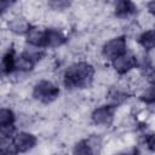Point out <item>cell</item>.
Segmentation results:
<instances>
[{
  "label": "cell",
  "instance_id": "ac0fdd59",
  "mask_svg": "<svg viewBox=\"0 0 155 155\" xmlns=\"http://www.w3.org/2000/svg\"><path fill=\"white\" fill-rule=\"evenodd\" d=\"M70 5H71V2L70 1H65V0H52V1L48 2V6L52 10H57V11L67 10Z\"/></svg>",
  "mask_w": 155,
  "mask_h": 155
},
{
  "label": "cell",
  "instance_id": "6da1fadb",
  "mask_svg": "<svg viewBox=\"0 0 155 155\" xmlns=\"http://www.w3.org/2000/svg\"><path fill=\"white\" fill-rule=\"evenodd\" d=\"M96 75L94 67L85 61L70 64L63 74V84L68 90H85L92 86Z\"/></svg>",
  "mask_w": 155,
  "mask_h": 155
},
{
  "label": "cell",
  "instance_id": "7c38bea8",
  "mask_svg": "<svg viewBox=\"0 0 155 155\" xmlns=\"http://www.w3.org/2000/svg\"><path fill=\"white\" fill-rule=\"evenodd\" d=\"M16 57L17 52L13 46H10L2 54L1 58V74L2 76H8L16 73Z\"/></svg>",
  "mask_w": 155,
  "mask_h": 155
},
{
  "label": "cell",
  "instance_id": "4fadbf2b",
  "mask_svg": "<svg viewBox=\"0 0 155 155\" xmlns=\"http://www.w3.org/2000/svg\"><path fill=\"white\" fill-rule=\"evenodd\" d=\"M8 30L12 31L16 35H27L29 33V30L31 29V24L23 17H15L11 21H8Z\"/></svg>",
  "mask_w": 155,
  "mask_h": 155
},
{
  "label": "cell",
  "instance_id": "3957f363",
  "mask_svg": "<svg viewBox=\"0 0 155 155\" xmlns=\"http://www.w3.org/2000/svg\"><path fill=\"white\" fill-rule=\"evenodd\" d=\"M59 94H61L59 87L54 82H52L51 80H47V79L39 80L33 86V91H31L33 98L45 105H48V104H52L53 102H56L58 99Z\"/></svg>",
  "mask_w": 155,
  "mask_h": 155
},
{
  "label": "cell",
  "instance_id": "30bf717a",
  "mask_svg": "<svg viewBox=\"0 0 155 155\" xmlns=\"http://www.w3.org/2000/svg\"><path fill=\"white\" fill-rule=\"evenodd\" d=\"M138 13V6L130 0H121L114 5V16L119 19H128Z\"/></svg>",
  "mask_w": 155,
  "mask_h": 155
},
{
  "label": "cell",
  "instance_id": "277c9868",
  "mask_svg": "<svg viewBox=\"0 0 155 155\" xmlns=\"http://www.w3.org/2000/svg\"><path fill=\"white\" fill-rule=\"evenodd\" d=\"M103 148L101 134H90L78 140L73 147V155H99Z\"/></svg>",
  "mask_w": 155,
  "mask_h": 155
},
{
  "label": "cell",
  "instance_id": "52a82bcc",
  "mask_svg": "<svg viewBox=\"0 0 155 155\" xmlns=\"http://www.w3.org/2000/svg\"><path fill=\"white\" fill-rule=\"evenodd\" d=\"M111 67L116 71V74L126 75L130 71H132L133 69L139 67V61H138L136 54H133V53L127 51L125 54H122L119 58H116L115 61H113L111 62Z\"/></svg>",
  "mask_w": 155,
  "mask_h": 155
},
{
  "label": "cell",
  "instance_id": "8fae6325",
  "mask_svg": "<svg viewBox=\"0 0 155 155\" xmlns=\"http://www.w3.org/2000/svg\"><path fill=\"white\" fill-rule=\"evenodd\" d=\"M46 29H47V27L33 25L31 29L29 30V33L25 35V42L28 44V46L44 48L45 36H46Z\"/></svg>",
  "mask_w": 155,
  "mask_h": 155
},
{
  "label": "cell",
  "instance_id": "ffe728a7",
  "mask_svg": "<svg viewBox=\"0 0 155 155\" xmlns=\"http://www.w3.org/2000/svg\"><path fill=\"white\" fill-rule=\"evenodd\" d=\"M145 147L151 153H155V132L153 133H149L147 137H145Z\"/></svg>",
  "mask_w": 155,
  "mask_h": 155
},
{
  "label": "cell",
  "instance_id": "5b68a950",
  "mask_svg": "<svg viewBox=\"0 0 155 155\" xmlns=\"http://www.w3.org/2000/svg\"><path fill=\"white\" fill-rule=\"evenodd\" d=\"M127 52V39L125 35L111 38L102 46V56L110 63Z\"/></svg>",
  "mask_w": 155,
  "mask_h": 155
},
{
  "label": "cell",
  "instance_id": "603a6c76",
  "mask_svg": "<svg viewBox=\"0 0 155 155\" xmlns=\"http://www.w3.org/2000/svg\"><path fill=\"white\" fill-rule=\"evenodd\" d=\"M147 10H148V12H149L151 16L155 17V0H154V1H149V2L147 4Z\"/></svg>",
  "mask_w": 155,
  "mask_h": 155
},
{
  "label": "cell",
  "instance_id": "9c48e42d",
  "mask_svg": "<svg viewBox=\"0 0 155 155\" xmlns=\"http://www.w3.org/2000/svg\"><path fill=\"white\" fill-rule=\"evenodd\" d=\"M68 41V36L64 34L62 29L53 28V27H47L46 29V36H45V44L44 48H57L63 46Z\"/></svg>",
  "mask_w": 155,
  "mask_h": 155
},
{
  "label": "cell",
  "instance_id": "7402d4cb",
  "mask_svg": "<svg viewBox=\"0 0 155 155\" xmlns=\"http://www.w3.org/2000/svg\"><path fill=\"white\" fill-rule=\"evenodd\" d=\"M13 4H15V1H11V2H10V1H6V0L1 1V5H0V6H1V7H0V8H1V12H2V13H5V12H6V10H8Z\"/></svg>",
  "mask_w": 155,
  "mask_h": 155
},
{
  "label": "cell",
  "instance_id": "8992f818",
  "mask_svg": "<svg viewBox=\"0 0 155 155\" xmlns=\"http://www.w3.org/2000/svg\"><path fill=\"white\" fill-rule=\"evenodd\" d=\"M116 110H117V107L114 104H110V103L102 104V105H99L92 110L91 121L96 126L109 127L114 122Z\"/></svg>",
  "mask_w": 155,
  "mask_h": 155
},
{
  "label": "cell",
  "instance_id": "9a60e30c",
  "mask_svg": "<svg viewBox=\"0 0 155 155\" xmlns=\"http://www.w3.org/2000/svg\"><path fill=\"white\" fill-rule=\"evenodd\" d=\"M108 102L107 103H110V104H114L116 107H119L120 104H122L125 101H127L130 98V94L128 92L121 90V88H117V87H111L108 92Z\"/></svg>",
  "mask_w": 155,
  "mask_h": 155
},
{
  "label": "cell",
  "instance_id": "d6986e66",
  "mask_svg": "<svg viewBox=\"0 0 155 155\" xmlns=\"http://www.w3.org/2000/svg\"><path fill=\"white\" fill-rule=\"evenodd\" d=\"M0 155H19L12 145V142H0Z\"/></svg>",
  "mask_w": 155,
  "mask_h": 155
},
{
  "label": "cell",
  "instance_id": "44dd1931",
  "mask_svg": "<svg viewBox=\"0 0 155 155\" xmlns=\"http://www.w3.org/2000/svg\"><path fill=\"white\" fill-rule=\"evenodd\" d=\"M111 155H140V150L138 147H130L127 149L120 150L117 153H114Z\"/></svg>",
  "mask_w": 155,
  "mask_h": 155
},
{
  "label": "cell",
  "instance_id": "7a4b0ae2",
  "mask_svg": "<svg viewBox=\"0 0 155 155\" xmlns=\"http://www.w3.org/2000/svg\"><path fill=\"white\" fill-rule=\"evenodd\" d=\"M46 56V50L28 46L22 52L17 53L16 57V71L29 73L31 71L38 63H40Z\"/></svg>",
  "mask_w": 155,
  "mask_h": 155
},
{
  "label": "cell",
  "instance_id": "5bb4252c",
  "mask_svg": "<svg viewBox=\"0 0 155 155\" xmlns=\"http://www.w3.org/2000/svg\"><path fill=\"white\" fill-rule=\"evenodd\" d=\"M137 42L147 52L155 50V28H150L142 31L137 38Z\"/></svg>",
  "mask_w": 155,
  "mask_h": 155
},
{
  "label": "cell",
  "instance_id": "ba28073f",
  "mask_svg": "<svg viewBox=\"0 0 155 155\" xmlns=\"http://www.w3.org/2000/svg\"><path fill=\"white\" fill-rule=\"evenodd\" d=\"M38 144V138L35 134L25 131L17 132L12 139V145L18 154H25L33 150Z\"/></svg>",
  "mask_w": 155,
  "mask_h": 155
},
{
  "label": "cell",
  "instance_id": "2e32d148",
  "mask_svg": "<svg viewBox=\"0 0 155 155\" xmlns=\"http://www.w3.org/2000/svg\"><path fill=\"white\" fill-rule=\"evenodd\" d=\"M16 125V114L10 108H1L0 109V127L15 126Z\"/></svg>",
  "mask_w": 155,
  "mask_h": 155
},
{
  "label": "cell",
  "instance_id": "e0dca14e",
  "mask_svg": "<svg viewBox=\"0 0 155 155\" xmlns=\"http://www.w3.org/2000/svg\"><path fill=\"white\" fill-rule=\"evenodd\" d=\"M139 101L144 104H155V81L150 82L139 94Z\"/></svg>",
  "mask_w": 155,
  "mask_h": 155
}]
</instances>
